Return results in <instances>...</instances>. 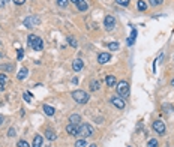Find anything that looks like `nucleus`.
Returning a JSON list of instances; mask_svg holds the SVG:
<instances>
[{
	"mask_svg": "<svg viewBox=\"0 0 174 147\" xmlns=\"http://www.w3.org/2000/svg\"><path fill=\"white\" fill-rule=\"evenodd\" d=\"M6 2H8V0H3V3H6Z\"/></svg>",
	"mask_w": 174,
	"mask_h": 147,
	"instance_id": "a19ab883",
	"label": "nucleus"
},
{
	"mask_svg": "<svg viewBox=\"0 0 174 147\" xmlns=\"http://www.w3.org/2000/svg\"><path fill=\"white\" fill-rule=\"evenodd\" d=\"M135 38H137V30H135V29H132L131 38L128 39V45H132V44H134V41H135Z\"/></svg>",
	"mask_w": 174,
	"mask_h": 147,
	"instance_id": "412c9836",
	"label": "nucleus"
},
{
	"mask_svg": "<svg viewBox=\"0 0 174 147\" xmlns=\"http://www.w3.org/2000/svg\"><path fill=\"white\" fill-rule=\"evenodd\" d=\"M89 147H98V146H96V144H90Z\"/></svg>",
	"mask_w": 174,
	"mask_h": 147,
	"instance_id": "58836bf2",
	"label": "nucleus"
},
{
	"mask_svg": "<svg viewBox=\"0 0 174 147\" xmlns=\"http://www.w3.org/2000/svg\"><path fill=\"white\" fill-rule=\"evenodd\" d=\"M80 137H92L93 135V128L90 125H87V123H81L78 126V134Z\"/></svg>",
	"mask_w": 174,
	"mask_h": 147,
	"instance_id": "7ed1b4c3",
	"label": "nucleus"
},
{
	"mask_svg": "<svg viewBox=\"0 0 174 147\" xmlns=\"http://www.w3.org/2000/svg\"><path fill=\"white\" fill-rule=\"evenodd\" d=\"M69 122H71V123H75V125H78V123L81 122L80 114H71V116H69Z\"/></svg>",
	"mask_w": 174,
	"mask_h": 147,
	"instance_id": "2eb2a0df",
	"label": "nucleus"
},
{
	"mask_svg": "<svg viewBox=\"0 0 174 147\" xmlns=\"http://www.w3.org/2000/svg\"><path fill=\"white\" fill-rule=\"evenodd\" d=\"M171 84H173V86H174V78H173V80H171Z\"/></svg>",
	"mask_w": 174,
	"mask_h": 147,
	"instance_id": "ea45409f",
	"label": "nucleus"
},
{
	"mask_svg": "<svg viewBox=\"0 0 174 147\" xmlns=\"http://www.w3.org/2000/svg\"><path fill=\"white\" fill-rule=\"evenodd\" d=\"M57 5H59L60 8H66V6L69 5V0H57Z\"/></svg>",
	"mask_w": 174,
	"mask_h": 147,
	"instance_id": "393cba45",
	"label": "nucleus"
},
{
	"mask_svg": "<svg viewBox=\"0 0 174 147\" xmlns=\"http://www.w3.org/2000/svg\"><path fill=\"white\" fill-rule=\"evenodd\" d=\"M86 146H87L86 140H78V141L75 143V147H86Z\"/></svg>",
	"mask_w": 174,
	"mask_h": 147,
	"instance_id": "a878e982",
	"label": "nucleus"
},
{
	"mask_svg": "<svg viewBox=\"0 0 174 147\" xmlns=\"http://www.w3.org/2000/svg\"><path fill=\"white\" fill-rule=\"evenodd\" d=\"M69 2H72V3H74V5H77V3H78V2H80V0H69Z\"/></svg>",
	"mask_w": 174,
	"mask_h": 147,
	"instance_id": "c9c22d12",
	"label": "nucleus"
},
{
	"mask_svg": "<svg viewBox=\"0 0 174 147\" xmlns=\"http://www.w3.org/2000/svg\"><path fill=\"white\" fill-rule=\"evenodd\" d=\"M149 2H150L152 6H158V5H161L164 2V0H149Z\"/></svg>",
	"mask_w": 174,
	"mask_h": 147,
	"instance_id": "c85d7f7f",
	"label": "nucleus"
},
{
	"mask_svg": "<svg viewBox=\"0 0 174 147\" xmlns=\"http://www.w3.org/2000/svg\"><path fill=\"white\" fill-rule=\"evenodd\" d=\"M68 42H69V45H71V47H77L78 45V42H77V39L74 38V36H68Z\"/></svg>",
	"mask_w": 174,
	"mask_h": 147,
	"instance_id": "4be33fe9",
	"label": "nucleus"
},
{
	"mask_svg": "<svg viewBox=\"0 0 174 147\" xmlns=\"http://www.w3.org/2000/svg\"><path fill=\"white\" fill-rule=\"evenodd\" d=\"M38 24H39V18L38 17H29V18L24 20V26L26 27H35Z\"/></svg>",
	"mask_w": 174,
	"mask_h": 147,
	"instance_id": "6e6552de",
	"label": "nucleus"
},
{
	"mask_svg": "<svg viewBox=\"0 0 174 147\" xmlns=\"http://www.w3.org/2000/svg\"><path fill=\"white\" fill-rule=\"evenodd\" d=\"M3 123V116H0V125Z\"/></svg>",
	"mask_w": 174,
	"mask_h": 147,
	"instance_id": "e433bc0d",
	"label": "nucleus"
},
{
	"mask_svg": "<svg viewBox=\"0 0 174 147\" xmlns=\"http://www.w3.org/2000/svg\"><path fill=\"white\" fill-rule=\"evenodd\" d=\"M153 129H155L159 135H164V134H165V123H164L162 120H155V122H153Z\"/></svg>",
	"mask_w": 174,
	"mask_h": 147,
	"instance_id": "423d86ee",
	"label": "nucleus"
},
{
	"mask_svg": "<svg viewBox=\"0 0 174 147\" xmlns=\"http://www.w3.org/2000/svg\"><path fill=\"white\" fill-rule=\"evenodd\" d=\"M137 6H138L140 11H144V9H147V2H144V0H138Z\"/></svg>",
	"mask_w": 174,
	"mask_h": 147,
	"instance_id": "aec40b11",
	"label": "nucleus"
},
{
	"mask_svg": "<svg viewBox=\"0 0 174 147\" xmlns=\"http://www.w3.org/2000/svg\"><path fill=\"white\" fill-rule=\"evenodd\" d=\"M18 147H30V144H29L27 141L21 140V141H18Z\"/></svg>",
	"mask_w": 174,
	"mask_h": 147,
	"instance_id": "c756f323",
	"label": "nucleus"
},
{
	"mask_svg": "<svg viewBox=\"0 0 174 147\" xmlns=\"http://www.w3.org/2000/svg\"><path fill=\"white\" fill-rule=\"evenodd\" d=\"M5 83H6V81H0V92H3V89H5Z\"/></svg>",
	"mask_w": 174,
	"mask_h": 147,
	"instance_id": "72a5a7b5",
	"label": "nucleus"
},
{
	"mask_svg": "<svg viewBox=\"0 0 174 147\" xmlns=\"http://www.w3.org/2000/svg\"><path fill=\"white\" fill-rule=\"evenodd\" d=\"M108 48H110V50H119V44L117 42H110Z\"/></svg>",
	"mask_w": 174,
	"mask_h": 147,
	"instance_id": "cd10ccee",
	"label": "nucleus"
},
{
	"mask_svg": "<svg viewBox=\"0 0 174 147\" xmlns=\"http://www.w3.org/2000/svg\"><path fill=\"white\" fill-rule=\"evenodd\" d=\"M42 143H44V138L41 137V135H36L33 138V144H32V147H42Z\"/></svg>",
	"mask_w": 174,
	"mask_h": 147,
	"instance_id": "f8f14e48",
	"label": "nucleus"
},
{
	"mask_svg": "<svg viewBox=\"0 0 174 147\" xmlns=\"http://www.w3.org/2000/svg\"><path fill=\"white\" fill-rule=\"evenodd\" d=\"M23 96H24V101L26 102H32V95L30 93H24Z\"/></svg>",
	"mask_w": 174,
	"mask_h": 147,
	"instance_id": "7c9ffc66",
	"label": "nucleus"
},
{
	"mask_svg": "<svg viewBox=\"0 0 174 147\" xmlns=\"http://www.w3.org/2000/svg\"><path fill=\"white\" fill-rule=\"evenodd\" d=\"M99 87H101V81L93 80V81H92V84H90V90H92V92H96Z\"/></svg>",
	"mask_w": 174,
	"mask_h": 147,
	"instance_id": "6ab92c4d",
	"label": "nucleus"
},
{
	"mask_svg": "<svg viewBox=\"0 0 174 147\" xmlns=\"http://www.w3.org/2000/svg\"><path fill=\"white\" fill-rule=\"evenodd\" d=\"M117 89V93L120 98H128L129 96V84L126 83V81H120V83L116 86Z\"/></svg>",
	"mask_w": 174,
	"mask_h": 147,
	"instance_id": "20e7f679",
	"label": "nucleus"
},
{
	"mask_svg": "<svg viewBox=\"0 0 174 147\" xmlns=\"http://www.w3.org/2000/svg\"><path fill=\"white\" fill-rule=\"evenodd\" d=\"M12 2H14L15 5H18V6H21V5H24V2H26V0H12Z\"/></svg>",
	"mask_w": 174,
	"mask_h": 147,
	"instance_id": "2f4dec72",
	"label": "nucleus"
},
{
	"mask_svg": "<svg viewBox=\"0 0 174 147\" xmlns=\"http://www.w3.org/2000/svg\"><path fill=\"white\" fill-rule=\"evenodd\" d=\"M45 138L50 140V141H54V140L57 138V135L53 132V131H47V132H45Z\"/></svg>",
	"mask_w": 174,
	"mask_h": 147,
	"instance_id": "a211bd4d",
	"label": "nucleus"
},
{
	"mask_svg": "<svg viewBox=\"0 0 174 147\" xmlns=\"http://www.w3.org/2000/svg\"><path fill=\"white\" fill-rule=\"evenodd\" d=\"M8 135H9V137H14V135H15V129H14V128H11V129H9Z\"/></svg>",
	"mask_w": 174,
	"mask_h": 147,
	"instance_id": "473e14b6",
	"label": "nucleus"
},
{
	"mask_svg": "<svg viewBox=\"0 0 174 147\" xmlns=\"http://www.w3.org/2000/svg\"><path fill=\"white\" fill-rule=\"evenodd\" d=\"M147 147H158V140H155V138L149 140V143H147Z\"/></svg>",
	"mask_w": 174,
	"mask_h": 147,
	"instance_id": "b1692460",
	"label": "nucleus"
},
{
	"mask_svg": "<svg viewBox=\"0 0 174 147\" xmlns=\"http://www.w3.org/2000/svg\"><path fill=\"white\" fill-rule=\"evenodd\" d=\"M27 45L32 47L35 51H41L42 48H44V42H42V39H41L39 36H36V35H30V36H29V39H27Z\"/></svg>",
	"mask_w": 174,
	"mask_h": 147,
	"instance_id": "f03ea898",
	"label": "nucleus"
},
{
	"mask_svg": "<svg viewBox=\"0 0 174 147\" xmlns=\"http://www.w3.org/2000/svg\"><path fill=\"white\" fill-rule=\"evenodd\" d=\"M42 110H44V113L47 114V116H54V113H56V111H54V108L51 107V105H44V107H42Z\"/></svg>",
	"mask_w": 174,
	"mask_h": 147,
	"instance_id": "4468645a",
	"label": "nucleus"
},
{
	"mask_svg": "<svg viewBox=\"0 0 174 147\" xmlns=\"http://www.w3.org/2000/svg\"><path fill=\"white\" fill-rule=\"evenodd\" d=\"M0 69H2L3 72H11V71L14 69V66H12V65H2V66H0Z\"/></svg>",
	"mask_w": 174,
	"mask_h": 147,
	"instance_id": "5701e85b",
	"label": "nucleus"
},
{
	"mask_svg": "<svg viewBox=\"0 0 174 147\" xmlns=\"http://www.w3.org/2000/svg\"><path fill=\"white\" fill-rule=\"evenodd\" d=\"M72 99L77 102V104H87L89 102V99H90V96H89V93L87 92H84V90H75V92H72Z\"/></svg>",
	"mask_w": 174,
	"mask_h": 147,
	"instance_id": "f257e3e1",
	"label": "nucleus"
},
{
	"mask_svg": "<svg viewBox=\"0 0 174 147\" xmlns=\"http://www.w3.org/2000/svg\"><path fill=\"white\" fill-rule=\"evenodd\" d=\"M3 5H5V3H3V2H2V0H0V8H2V6H3Z\"/></svg>",
	"mask_w": 174,
	"mask_h": 147,
	"instance_id": "4c0bfd02",
	"label": "nucleus"
},
{
	"mask_svg": "<svg viewBox=\"0 0 174 147\" xmlns=\"http://www.w3.org/2000/svg\"><path fill=\"white\" fill-rule=\"evenodd\" d=\"M27 74H29V69H27V68H23V69H20L17 78H18V80H24V78L27 77Z\"/></svg>",
	"mask_w": 174,
	"mask_h": 147,
	"instance_id": "dca6fc26",
	"label": "nucleus"
},
{
	"mask_svg": "<svg viewBox=\"0 0 174 147\" xmlns=\"http://www.w3.org/2000/svg\"><path fill=\"white\" fill-rule=\"evenodd\" d=\"M105 81H107V84H108L110 87H113V86H116V77H114V75H107V78H105Z\"/></svg>",
	"mask_w": 174,
	"mask_h": 147,
	"instance_id": "f3484780",
	"label": "nucleus"
},
{
	"mask_svg": "<svg viewBox=\"0 0 174 147\" xmlns=\"http://www.w3.org/2000/svg\"><path fill=\"white\" fill-rule=\"evenodd\" d=\"M104 24H105L107 30H111V29H114V26H116V18L113 17V15H107L105 20H104Z\"/></svg>",
	"mask_w": 174,
	"mask_h": 147,
	"instance_id": "0eeeda50",
	"label": "nucleus"
},
{
	"mask_svg": "<svg viewBox=\"0 0 174 147\" xmlns=\"http://www.w3.org/2000/svg\"><path fill=\"white\" fill-rule=\"evenodd\" d=\"M116 2L119 6H128L129 5V0H116Z\"/></svg>",
	"mask_w": 174,
	"mask_h": 147,
	"instance_id": "bb28decb",
	"label": "nucleus"
},
{
	"mask_svg": "<svg viewBox=\"0 0 174 147\" xmlns=\"http://www.w3.org/2000/svg\"><path fill=\"white\" fill-rule=\"evenodd\" d=\"M111 104L116 107V108H119V110H123L125 107H126V104H125V101H123V98H119V96H111Z\"/></svg>",
	"mask_w": 174,
	"mask_h": 147,
	"instance_id": "39448f33",
	"label": "nucleus"
},
{
	"mask_svg": "<svg viewBox=\"0 0 174 147\" xmlns=\"http://www.w3.org/2000/svg\"><path fill=\"white\" fill-rule=\"evenodd\" d=\"M83 66H84V62H83L81 59H77V60H74V63H72V68H74V71H75V72L81 71V69H83Z\"/></svg>",
	"mask_w": 174,
	"mask_h": 147,
	"instance_id": "9b49d317",
	"label": "nucleus"
},
{
	"mask_svg": "<svg viewBox=\"0 0 174 147\" xmlns=\"http://www.w3.org/2000/svg\"><path fill=\"white\" fill-rule=\"evenodd\" d=\"M66 132H68L69 135H77V134H78V125L69 123V125L66 126Z\"/></svg>",
	"mask_w": 174,
	"mask_h": 147,
	"instance_id": "1a4fd4ad",
	"label": "nucleus"
},
{
	"mask_svg": "<svg viewBox=\"0 0 174 147\" xmlns=\"http://www.w3.org/2000/svg\"><path fill=\"white\" fill-rule=\"evenodd\" d=\"M0 57H2V53H0Z\"/></svg>",
	"mask_w": 174,
	"mask_h": 147,
	"instance_id": "79ce46f5",
	"label": "nucleus"
},
{
	"mask_svg": "<svg viewBox=\"0 0 174 147\" xmlns=\"http://www.w3.org/2000/svg\"><path fill=\"white\" fill-rule=\"evenodd\" d=\"M23 54H24V51H23V50H18V60L23 59Z\"/></svg>",
	"mask_w": 174,
	"mask_h": 147,
	"instance_id": "f704fd0d",
	"label": "nucleus"
},
{
	"mask_svg": "<svg viewBox=\"0 0 174 147\" xmlns=\"http://www.w3.org/2000/svg\"><path fill=\"white\" fill-rule=\"evenodd\" d=\"M75 6H77V8H78V11H81V12L87 11V8H89V5H87V2H86V0H80V2H78Z\"/></svg>",
	"mask_w": 174,
	"mask_h": 147,
	"instance_id": "ddd939ff",
	"label": "nucleus"
},
{
	"mask_svg": "<svg viewBox=\"0 0 174 147\" xmlns=\"http://www.w3.org/2000/svg\"><path fill=\"white\" fill-rule=\"evenodd\" d=\"M111 60V56L108 54V53H101L99 56H98V62L101 63V65H105V63H108Z\"/></svg>",
	"mask_w": 174,
	"mask_h": 147,
	"instance_id": "9d476101",
	"label": "nucleus"
}]
</instances>
